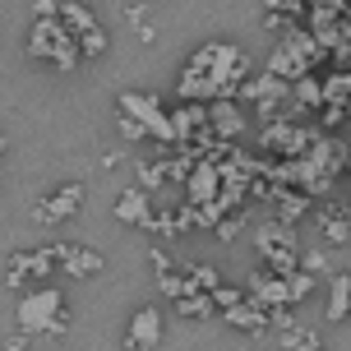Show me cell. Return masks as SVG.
<instances>
[{"mask_svg": "<svg viewBox=\"0 0 351 351\" xmlns=\"http://www.w3.org/2000/svg\"><path fill=\"white\" fill-rule=\"evenodd\" d=\"M319 231H324V241H328V245H347V241H351V217H347V204L328 199V204L319 208Z\"/></svg>", "mask_w": 351, "mask_h": 351, "instance_id": "9", "label": "cell"}, {"mask_svg": "<svg viewBox=\"0 0 351 351\" xmlns=\"http://www.w3.org/2000/svg\"><path fill=\"white\" fill-rule=\"evenodd\" d=\"M23 278H28V268H23V259H19V250H14V254L5 259V287H10V291H19V287H23Z\"/></svg>", "mask_w": 351, "mask_h": 351, "instance_id": "20", "label": "cell"}, {"mask_svg": "<svg viewBox=\"0 0 351 351\" xmlns=\"http://www.w3.org/2000/svg\"><path fill=\"white\" fill-rule=\"evenodd\" d=\"M153 213H158V204H153V194L143 190V185H130V190H121V199H116V222H125V227L148 231Z\"/></svg>", "mask_w": 351, "mask_h": 351, "instance_id": "6", "label": "cell"}, {"mask_svg": "<svg viewBox=\"0 0 351 351\" xmlns=\"http://www.w3.org/2000/svg\"><path fill=\"white\" fill-rule=\"evenodd\" d=\"M60 14V0H33V19H56Z\"/></svg>", "mask_w": 351, "mask_h": 351, "instance_id": "21", "label": "cell"}, {"mask_svg": "<svg viewBox=\"0 0 351 351\" xmlns=\"http://www.w3.org/2000/svg\"><path fill=\"white\" fill-rule=\"evenodd\" d=\"M190 287L204 291V296H213V291L222 287V273H217L213 263H190Z\"/></svg>", "mask_w": 351, "mask_h": 351, "instance_id": "14", "label": "cell"}, {"mask_svg": "<svg viewBox=\"0 0 351 351\" xmlns=\"http://www.w3.org/2000/svg\"><path fill=\"white\" fill-rule=\"evenodd\" d=\"M79 208H84V185H79V180H65V185L37 194L33 204H28V213H33L42 227H60V222L79 217Z\"/></svg>", "mask_w": 351, "mask_h": 351, "instance_id": "4", "label": "cell"}, {"mask_svg": "<svg viewBox=\"0 0 351 351\" xmlns=\"http://www.w3.org/2000/svg\"><path fill=\"white\" fill-rule=\"evenodd\" d=\"M347 315H351V278L347 273H333L328 278V319L342 324Z\"/></svg>", "mask_w": 351, "mask_h": 351, "instance_id": "12", "label": "cell"}, {"mask_svg": "<svg viewBox=\"0 0 351 351\" xmlns=\"http://www.w3.org/2000/svg\"><path fill=\"white\" fill-rule=\"evenodd\" d=\"M208 116H213V139L231 143L241 130H245V111H241L236 102H227V97H222V102H208Z\"/></svg>", "mask_w": 351, "mask_h": 351, "instance_id": "10", "label": "cell"}, {"mask_svg": "<svg viewBox=\"0 0 351 351\" xmlns=\"http://www.w3.org/2000/svg\"><path fill=\"white\" fill-rule=\"evenodd\" d=\"M347 278H351V268H347Z\"/></svg>", "mask_w": 351, "mask_h": 351, "instance_id": "25", "label": "cell"}, {"mask_svg": "<svg viewBox=\"0 0 351 351\" xmlns=\"http://www.w3.org/2000/svg\"><path fill=\"white\" fill-rule=\"evenodd\" d=\"M241 300H245V291H241V287H217V291H213V305H217L222 315H231Z\"/></svg>", "mask_w": 351, "mask_h": 351, "instance_id": "19", "label": "cell"}, {"mask_svg": "<svg viewBox=\"0 0 351 351\" xmlns=\"http://www.w3.org/2000/svg\"><path fill=\"white\" fill-rule=\"evenodd\" d=\"M328 5H337V0H328Z\"/></svg>", "mask_w": 351, "mask_h": 351, "instance_id": "24", "label": "cell"}, {"mask_svg": "<svg viewBox=\"0 0 351 351\" xmlns=\"http://www.w3.org/2000/svg\"><path fill=\"white\" fill-rule=\"evenodd\" d=\"M162 310L158 305H139L130 315V328H125V347L130 351H158L162 347Z\"/></svg>", "mask_w": 351, "mask_h": 351, "instance_id": "5", "label": "cell"}, {"mask_svg": "<svg viewBox=\"0 0 351 351\" xmlns=\"http://www.w3.org/2000/svg\"><path fill=\"white\" fill-rule=\"evenodd\" d=\"M23 51H28V60H42V65H51V70H60V74H74L84 65L79 37L60 23V14L56 19H33L28 33H23Z\"/></svg>", "mask_w": 351, "mask_h": 351, "instance_id": "1", "label": "cell"}, {"mask_svg": "<svg viewBox=\"0 0 351 351\" xmlns=\"http://www.w3.org/2000/svg\"><path fill=\"white\" fill-rule=\"evenodd\" d=\"M14 328L28 337H56L70 328V305L60 287H33L14 300Z\"/></svg>", "mask_w": 351, "mask_h": 351, "instance_id": "2", "label": "cell"}, {"mask_svg": "<svg viewBox=\"0 0 351 351\" xmlns=\"http://www.w3.org/2000/svg\"><path fill=\"white\" fill-rule=\"evenodd\" d=\"M106 47H111V37H106V28H97V33L79 37V51H84V60H102Z\"/></svg>", "mask_w": 351, "mask_h": 351, "instance_id": "16", "label": "cell"}, {"mask_svg": "<svg viewBox=\"0 0 351 351\" xmlns=\"http://www.w3.org/2000/svg\"><path fill=\"white\" fill-rule=\"evenodd\" d=\"M254 250H259V259L268 263V268H278V273H291V268H300V254H296V231L287 227V222H263L259 231H254Z\"/></svg>", "mask_w": 351, "mask_h": 351, "instance_id": "3", "label": "cell"}, {"mask_svg": "<svg viewBox=\"0 0 351 351\" xmlns=\"http://www.w3.org/2000/svg\"><path fill=\"white\" fill-rule=\"evenodd\" d=\"M60 268L84 282V278H97L106 263H102V250L84 245V241H60Z\"/></svg>", "mask_w": 351, "mask_h": 351, "instance_id": "7", "label": "cell"}, {"mask_svg": "<svg viewBox=\"0 0 351 351\" xmlns=\"http://www.w3.org/2000/svg\"><path fill=\"white\" fill-rule=\"evenodd\" d=\"M60 23H65L74 37H88V33H97V28H102L97 14L88 10L84 0H60Z\"/></svg>", "mask_w": 351, "mask_h": 351, "instance_id": "11", "label": "cell"}, {"mask_svg": "<svg viewBox=\"0 0 351 351\" xmlns=\"http://www.w3.org/2000/svg\"><path fill=\"white\" fill-rule=\"evenodd\" d=\"M300 268L315 273V278H333V268H328V254H324V250H305V254H300Z\"/></svg>", "mask_w": 351, "mask_h": 351, "instance_id": "17", "label": "cell"}, {"mask_svg": "<svg viewBox=\"0 0 351 351\" xmlns=\"http://www.w3.org/2000/svg\"><path fill=\"white\" fill-rule=\"evenodd\" d=\"M116 130H121V139H148V134H153V130H148V125L139 121V116H116Z\"/></svg>", "mask_w": 351, "mask_h": 351, "instance_id": "18", "label": "cell"}, {"mask_svg": "<svg viewBox=\"0 0 351 351\" xmlns=\"http://www.w3.org/2000/svg\"><path fill=\"white\" fill-rule=\"evenodd\" d=\"M282 351H319V337L310 328H287L282 333Z\"/></svg>", "mask_w": 351, "mask_h": 351, "instance_id": "15", "label": "cell"}, {"mask_svg": "<svg viewBox=\"0 0 351 351\" xmlns=\"http://www.w3.org/2000/svg\"><path fill=\"white\" fill-rule=\"evenodd\" d=\"M33 342H28V333H10L5 337V351H28Z\"/></svg>", "mask_w": 351, "mask_h": 351, "instance_id": "22", "label": "cell"}, {"mask_svg": "<svg viewBox=\"0 0 351 351\" xmlns=\"http://www.w3.org/2000/svg\"><path fill=\"white\" fill-rule=\"evenodd\" d=\"M213 296H204V291H190V296H180L176 300V315L180 319H213Z\"/></svg>", "mask_w": 351, "mask_h": 351, "instance_id": "13", "label": "cell"}, {"mask_svg": "<svg viewBox=\"0 0 351 351\" xmlns=\"http://www.w3.org/2000/svg\"><path fill=\"white\" fill-rule=\"evenodd\" d=\"M125 19H130V23H134V28H139L143 19H148V5H125Z\"/></svg>", "mask_w": 351, "mask_h": 351, "instance_id": "23", "label": "cell"}, {"mask_svg": "<svg viewBox=\"0 0 351 351\" xmlns=\"http://www.w3.org/2000/svg\"><path fill=\"white\" fill-rule=\"evenodd\" d=\"M305 143H315L310 130H296V125H287V121H268L263 125V148H282L287 158H300Z\"/></svg>", "mask_w": 351, "mask_h": 351, "instance_id": "8", "label": "cell"}]
</instances>
